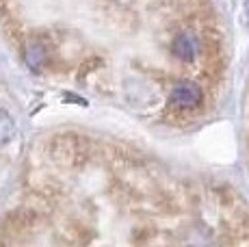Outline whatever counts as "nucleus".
Instances as JSON below:
<instances>
[{"label": "nucleus", "instance_id": "f257e3e1", "mask_svg": "<svg viewBox=\"0 0 249 247\" xmlns=\"http://www.w3.org/2000/svg\"><path fill=\"white\" fill-rule=\"evenodd\" d=\"M202 87L197 83H191V80H182V83L174 85L169 93V100H167V106L171 111H178V113H189L195 111V108L202 106Z\"/></svg>", "mask_w": 249, "mask_h": 247}, {"label": "nucleus", "instance_id": "f03ea898", "mask_svg": "<svg viewBox=\"0 0 249 247\" xmlns=\"http://www.w3.org/2000/svg\"><path fill=\"white\" fill-rule=\"evenodd\" d=\"M197 52H199V46H197V39L189 33H180L174 41H171V54L176 59L184 61V63H193L197 59Z\"/></svg>", "mask_w": 249, "mask_h": 247}, {"label": "nucleus", "instance_id": "7ed1b4c3", "mask_svg": "<svg viewBox=\"0 0 249 247\" xmlns=\"http://www.w3.org/2000/svg\"><path fill=\"white\" fill-rule=\"evenodd\" d=\"M13 135H16V124H13L11 115L7 111L0 108V145L9 143L13 139Z\"/></svg>", "mask_w": 249, "mask_h": 247}, {"label": "nucleus", "instance_id": "20e7f679", "mask_svg": "<svg viewBox=\"0 0 249 247\" xmlns=\"http://www.w3.org/2000/svg\"><path fill=\"white\" fill-rule=\"evenodd\" d=\"M243 24L249 26V0H245V4H243Z\"/></svg>", "mask_w": 249, "mask_h": 247}]
</instances>
